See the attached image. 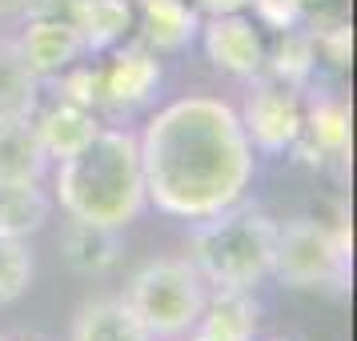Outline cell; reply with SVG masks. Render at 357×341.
<instances>
[{
  "label": "cell",
  "mask_w": 357,
  "mask_h": 341,
  "mask_svg": "<svg viewBox=\"0 0 357 341\" xmlns=\"http://www.w3.org/2000/svg\"><path fill=\"white\" fill-rule=\"evenodd\" d=\"M145 201L165 217L205 221L245 201L257 157L237 109L221 97H181L137 137Z\"/></svg>",
  "instance_id": "6da1fadb"
},
{
  "label": "cell",
  "mask_w": 357,
  "mask_h": 341,
  "mask_svg": "<svg viewBox=\"0 0 357 341\" xmlns=\"http://www.w3.org/2000/svg\"><path fill=\"white\" fill-rule=\"evenodd\" d=\"M56 201L68 217L125 229L145 209V173L137 132L105 129L56 165Z\"/></svg>",
  "instance_id": "7a4b0ae2"
},
{
  "label": "cell",
  "mask_w": 357,
  "mask_h": 341,
  "mask_svg": "<svg viewBox=\"0 0 357 341\" xmlns=\"http://www.w3.org/2000/svg\"><path fill=\"white\" fill-rule=\"evenodd\" d=\"M277 221L257 205H229L205 221H193L189 233V261L213 289L253 293L273 273Z\"/></svg>",
  "instance_id": "3957f363"
},
{
  "label": "cell",
  "mask_w": 357,
  "mask_h": 341,
  "mask_svg": "<svg viewBox=\"0 0 357 341\" xmlns=\"http://www.w3.org/2000/svg\"><path fill=\"white\" fill-rule=\"evenodd\" d=\"M205 297H209V285L193 269V261L165 257L141 265L129 277L121 301L153 341H177L193 333Z\"/></svg>",
  "instance_id": "277c9868"
},
{
  "label": "cell",
  "mask_w": 357,
  "mask_h": 341,
  "mask_svg": "<svg viewBox=\"0 0 357 341\" xmlns=\"http://www.w3.org/2000/svg\"><path fill=\"white\" fill-rule=\"evenodd\" d=\"M285 289H349V233L317 217L277 225L273 273Z\"/></svg>",
  "instance_id": "5b68a950"
},
{
  "label": "cell",
  "mask_w": 357,
  "mask_h": 341,
  "mask_svg": "<svg viewBox=\"0 0 357 341\" xmlns=\"http://www.w3.org/2000/svg\"><path fill=\"white\" fill-rule=\"evenodd\" d=\"M237 116H241L253 153L285 157L301 137V89L277 81L269 73H257L249 77V93Z\"/></svg>",
  "instance_id": "8992f818"
},
{
  "label": "cell",
  "mask_w": 357,
  "mask_h": 341,
  "mask_svg": "<svg viewBox=\"0 0 357 341\" xmlns=\"http://www.w3.org/2000/svg\"><path fill=\"white\" fill-rule=\"evenodd\" d=\"M197 36H201V49H205L213 68H221L237 81H249V77L265 73V40L245 13L205 17Z\"/></svg>",
  "instance_id": "52a82bcc"
},
{
  "label": "cell",
  "mask_w": 357,
  "mask_h": 341,
  "mask_svg": "<svg viewBox=\"0 0 357 341\" xmlns=\"http://www.w3.org/2000/svg\"><path fill=\"white\" fill-rule=\"evenodd\" d=\"M161 84V61L157 52L141 40H125L109 52L105 73H100V109L129 113L137 105L153 97V89Z\"/></svg>",
  "instance_id": "ba28073f"
},
{
  "label": "cell",
  "mask_w": 357,
  "mask_h": 341,
  "mask_svg": "<svg viewBox=\"0 0 357 341\" xmlns=\"http://www.w3.org/2000/svg\"><path fill=\"white\" fill-rule=\"evenodd\" d=\"M17 45L40 81H52L56 73H65L68 65H77L84 56L81 36H77V29L65 17H29L24 33L17 36Z\"/></svg>",
  "instance_id": "9c48e42d"
},
{
  "label": "cell",
  "mask_w": 357,
  "mask_h": 341,
  "mask_svg": "<svg viewBox=\"0 0 357 341\" xmlns=\"http://www.w3.org/2000/svg\"><path fill=\"white\" fill-rule=\"evenodd\" d=\"M68 24L77 29L84 56H109L137 29L132 0H68Z\"/></svg>",
  "instance_id": "30bf717a"
},
{
  "label": "cell",
  "mask_w": 357,
  "mask_h": 341,
  "mask_svg": "<svg viewBox=\"0 0 357 341\" xmlns=\"http://www.w3.org/2000/svg\"><path fill=\"white\" fill-rule=\"evenodd\" d=\"M61 253H65L73 273L105 277V273H113L116 265H121V257H125V237L113 225L68 217L65 229H61Z\"/></svg>",
  "instance_id": "8fae6325"
},
{
  "label": "cell",
  "mask_w": 357,
  "mask_h": 341,
  "mask_svg": "<svg viewBox=\"0 0 357 341\" xmlns=\"http://www.w3.org/2000/svg\"><path fill=\"white\" fill-rule=\"evenodd\" d=\"M289 153H313L309 161H345L349 153V109L345 100L317 93V97L301 105V137Z\"/></svg>",
  "instance_id": "7c38bea8"
},
{
  "label": "cell",
  "mask_w": 357,
  "mask_h": 341,
  "mask_svg": "<svg viewBox=\"0 0 357 341\" xmlns=\"http://www.w3.org/2000/svg\"><path fill=\"white\" fill-rule=\"evenodd\" d=\"M36 137L49 153V161H65L73 153H81L93 137L100 132L97 109H81V105H68V100H52V105H36L33 113Z\"/></svg>",
  "instance_id": "4fadbf2b"
},
{
  "label": "cell",
  "mask_w": 357,
  "mask_h": 341,
  "mask_svg": "<svg viewBox=\"0 0 357 341\" xmlns=\"http://www.w3.org/2000/svg\"><path fill=\"white\" fill-rule=\"evenodd\" d=\"M137 17H141V45L157 52H181L189 49L201 33V13L193 0H137Z\"/></svg>",
  "instance_id": "5bb4252c"
},
{
  "label": "cell",
  "mask_w": 357,
  "mask_h": 341,
  "mask_svg": "<svg viewBox=\"0 0 357 341\" xmlns=\"http://www.w3.org/2000/svg\"><path fill=\"white\" fill-rule=\"evenodd\" d=\"M261 321V305L253 293L241 289H213V297H205V309L197 317L193 341H253Z\"/></svg>",
  "instance_id": "9a60e30c"
},
{
  "label": "cell",
  "mask_w": 357,
  "mask_h": 341,
  "mask_svg": "<svg viewBox=\"0 0 357 341\" xmlns=\"http://www.w3.org/2000/svg\"><path fill=\"white\" fill-rule=\"evenodd\" d=\"M49 153L36 137L33 116H0V181H40Z\"/></svg>",
  "instance_id": "2e32d148"
},
{
  "label": "cell",
  "mask_w": 357,
  "mask_h": 341,
  "mask_svg": "<svg viewBox=\"0 0 357 341\" xmlns=\"http://www.w3.org/2000/svg\"><path fill=\"white\" fill-rule=\"evenodd\" d=\"M52 197L40 181H0V237H33L49 225Z\"/></svg>",
  "instance_id": "e0dca14e"
},
{
  "label": "cell",
  "mask_w": 357,
  "mask_h": 341,
  "mask_svg": "<svg viewBox=\"0 0 357 341\" xmlns=\"http://www.w3.org/2000/svg\"><path fill=\"white\" fill-rule=\"evenodd\" d=\"M45 81L36 77L17 40H0V116H33L45 100Z\"/></svg>",
  "instance_id": "ac0fdd59"
},
{
  "label": "cell",
  "mask_w": 357,
  "mask_h": 341,
  "mask_svg": "<svg viewBox=\"0 0 357 341\" xmlns=\"http://www.w3.org/2000/svg\"><path fill=\"white\" fill-rule=\"evenodd\" d=\"M73 341H153L137 325L121 297H97L84 301L73 317Z\"/></svg>",
  "instance_id": "d6986e66"
},
{
  "label": "cell",
  "mask_w": 357,
  "mask_h": 341,
  "mask_svg": "<svg viewBox=\"0 0 357 341\" xmlns=\"http://www.w3.org/2000/svg\"><path fill=\"white\" fill-rule=\"evenodd\" d=\"M265 73L277 77V81L293 84V89H301V93L313 84V73H317V49H313V36H309L305 24H301V29H289V33H281V40H277L273 52L265 49Z\"/></svg>",
  "instance_id": "ffe728a7"
},
{
  "label": "cell",
  "mask_w": 357,
  "mask_h": 341,
  "mask_svg": "<svg viewBox=\"0 0 357 341\" xmlns=\"http://www.w3.org/2000/svg\"><path fill=\"white\" fill-rule=\"evenodd\" d=\"M33 273H36L33 249L20 237H0V305L20 301L33 285Z\"/></svg>",
  "instance_id": "44dd1931"
},
{
  "label": "cell",
  "mask_w": 357,
  "mask_h": 341,
  "mask_svg": "<svg viewBox=\"0 0 357 341\" xmlns=\"http://www.w3.org/2000/svg\"><path fill=\"white\" fill-rule=\"evenodd\" d=\"M100 73H105V61H77V65H68L65 73L52 77L56 97L68 100V105H81V109H100Z\"/></svg>",
  "instance_id": "7402d4cb"
},
{
  "label": "cell",
  "mask_w": 357,
  "mask_h": 341,
  "mask_svg": "<svg viewBox=\"0 0 357 341\" xmlns=\"http://www.w3.org/2000/svg\"><path fill=\"white\" fill-rule=\"evenodd\" d=\"M249 8H253V17H257L265 29H273V33L301 29V24H305V17H309L301 0H253Z\"/></svg>",
  "instance_id": "603a6c76"
},
{
  "label": "cell",
  "mask_w": 357,
  "mask_h": 341,
  "mask_svg": "<svg viewBox=\"0 0 357 341\" xmlns=\"http://www.w3.org/2000/svg\"><path fill=\"white\" fill-rule=\"evenodd\" d=\"M253 0H193V8L201 17H221V13H245Z\"/></svg>",
  "instance_id": "cb8c5ba5"
},
{
  "label": "cell",
  "mask_w": 357,
  "mask_h": 341,
  "mask_svg": "<svg viewBox=\"0 0 357 341\" xmlns=\"http://www.w3.org/2000/svg\"><path fill=\"white\" fill-rule=\"evenodd\" d=\"M33 0H0V17H13V13H29Z\"/></svg>",
  "instance_id": "d4e9b609"
},
{
  "label": "cell",
  "mask_w": 357,
  "mask_h": 341,
  "mask_svg": "<svg viewBox=\"0 0 357 341\" xmlns=\"http://www.w3.org/2000/svg\"><path fill=\"white\" fill-rule=\"evenodd\" d=\"M305 4V13H313V8H325V4H333V0H301Z\"/></svg>",
  "instance_id": "484cf974"
},
{
  "label": "cell",
  "mask_w": 357,
  "mask_h": 341,
  "mask_svg": "<svg viewBox=\"0 0 357 341\" xmlns=\"http://www.w3.org/2000/svg\"><path fill=\"white\" fill-rule=\"evenodd\" d=\"M265 341H289V338H265Z\"/></svg>",
  "instance_id": "4316f807"
},
{
  "label": "cell",
  "mask_w": 357,
  "mask_h": 341,
  "mask_svg": "<svg viewBox=\"0 0 357 341\" xmlns=\"http://www.w3.org/2000/svg\"><path fill=\"white\" fill-rule=\"evenodd\" d=\"M189 341H193V338H189Z\"/></svg>",
  "instance_id": "83f0119b"
}]
</instances>
